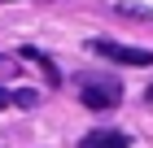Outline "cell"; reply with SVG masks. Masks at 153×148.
<instances>
[{
	"mask_svg": "<svg viewBox=\"0 0 153 148\" xmlns=\"http://www.w3.org/2000/svg\"><path fill=\"white\" fill-rule=\"evenodd\" d=\"M96 52L118 66H153V52L149 48H127V44H114V39H96Z\"/></svg>",
	"mask_w": 153,
	"mask_h": 148,
	"instance_id": "obj_1",
	"label": "cell"
},
{
	"mask_svg": "<svg viewBox=\"0 0 153 148\" xmlns=\"http://www.w3.org/2000/svg\"><path fill=\"white\" fill-rule=\"evenodd\" d=\"M83 105L88 109H114L118 100H123V83H114V79H105V83H83Z\"/></svg>",
	"mask_w": 153,
	"mask_h": 148,
	"instance_id": "obj_2",
	"label": "cell"
},
{
	"mask_svg": "<svg viewBox=\"0 0 153 148\" xmlns=\"http://www.w3.org/2000/svg\"><path fill=\"white\" fill-rule=\"evenodd\" d=\"M83 148H127V135L123 131H92L83 139Z\"/></svg>",
	"mask_w": 153,
	"mask_h": 148,
	"instance_id": "obj_3",
	"label": "cell"
},
{
	"mask_svg": "<svg viewBox=\"0 0 153 148\" xmlns=\"http://www.w3.org/2000/svg\"><path fill=\"white\" fill-rule=\"evenodd\" d=\"M22 57H31V61H39V66H44V74H48V83H57L61 74H57V66H53V61L44 57V52H39V48H22Z\"/></svg>",
	"mask_w": 153,
	"mask_h": 148,
	"instance_id": "obj_4",
	"label": "cell"
},
{
	"mask_svg": "<svg viewBox=\"0 0 153 148\" xmlns=\"http://www.w3.org/2000/svg\"><path fill=\"white\" fill-rule=\"evenodd\" d=\"M13 105H22V109H35V105H39V91H31V87H18V91H13Z\"/></svg>",
	"mask_w": 153,
	"mask_h": 148,
	"instance_id": "obj_5",
	"label": "cell"
},
{
	"mask_svg": "<svg viewBox=\"0 0 153 148\" xmlns=\"http://www.w3.org/2000/svg\"><path fill=\"white\" fill-rule=\"evenodd\" d=\"M13 74H18V66H13L9 57H0V79H13Z\"/></svg>",
	"mask_w": 153,
	"mask_h": 148,
	"instance_id": "obj_6",
	"label": "cell"
},
{
	"mask_svg": "<svg viewBox=\"0 0 153 148\" xmlns=\"http://www.w3.org/2000/svg\"><path fill=\"white\" fill-rule=\"evenodd\" d=\"M9 105H13V91H4V87H0V109H9Z\"/></svg>",
	"mask_w": 153,
	"mask_h": 148,
	"instance_id": "obj_7",
	"label": "cell"
},
{
	"mask_svg": "<svg viewBox=\"0 0 153 148\" xmlns=\"http://www.w3.org/2000/svg\"><path fill=\"white\" fill-rule=\"evenodd\" d=\"M149 100H153V87H149Z\"/></svg>",
	"mask_w": 153,
	"mask_h": 148,
	"instance_id": "obj_8",
	"label": "cell"
}]
</instances>
